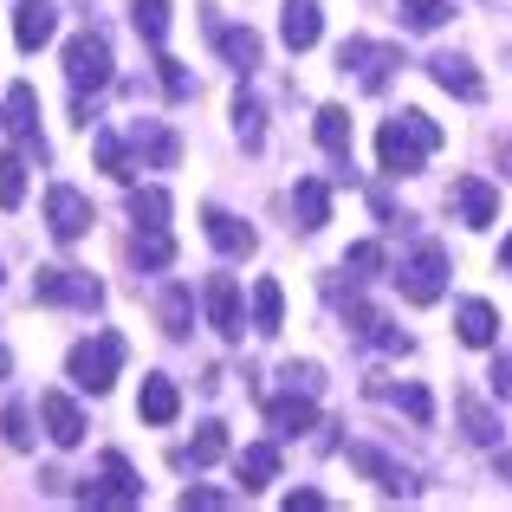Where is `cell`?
<instances>
[{
	"label": "cell",
	"instance_id": "6da1fadb",
	"mask_svg": "<svg viewBox=\"0 0 512 512\" xmlns=\"http://www.w3.org/2000/svg\"><path fill=\"white\" fill-rule=\"evenodd\" d=\"M441 150V124L428 111H402L376 130V163L383 175H422V163Z\"/></svg>",
	"mask_w": 512,
	"mask_h": 512
},
{
	"label": "cell",
	"instance_id": "7a4b0ae2",
	"mask_svg": "<svg viewBox=\"0 0 512 512\" xmlns=\"http://www.w3.org/2000/svg\"><path fill=\"white\" fill-rule=\"evenodd\" d=\"M65 85H72V98H78V124H91V104L85 98L111 85V39H104V33L65 39Z\"/></svg>",
	"mask_w": 512,
	"mask_h": 512
},
{
	"label": "cell",
	"instance_id": "3957f363",
	"mask_svg": "<svg viewBox=\"0 0 512 512\" xmlns=\"http://www.w3.org/2000/svg\"><path fill=\"white\" fill-rule=\"evenodd\" d=\"M117 370H124V338H117V331L78 338V344H72V357H65V376H72L85 396H104V389L117 383Z\"/></svg>",
	"mask_w": 512,
	"mask_h": 512
},
{
	"label": "cell",
	"instance_id": "277c9868",
	"mask_svg": "<svg viewBox=\"0 0 512 512\" xmlns=\"http://www.w3.org/2000/svg\"><path fill=\"white\" fill-rule=\"evenodd\" d=\"M33 299L39 305H78V312H98L104 305V286L78 266H39L33 273Z\"/></svg>",
	"mask_w": 512,
	"mask_h": 512
},
{
	"label": "cell",
	"instance_id": "5b68a950",
	"mask_svg": "<svg viewBox=\"0 0 512 512\" xmlns=\"http://www.w3.org/2000/svg\"><path fill=\"white\" fill-rule=\"evenodd\" d=\"M396 279H402V299L409 305H435L441 292H448V247H441V240H422Z\"/></svg>",
	"mask_w": 512,
	"mask_h": 512
},
{
	"label": "cell",
	"instance_id": "8992f818",
	"mask_svg": "<svg viewBox=\"0 0 512 512\" xmlns=\"http://www.w3.org/2000/svg\"><path fill=\"white\" fill-rule=\"evenodd\" d=\"M78 500H85V506H137L143 480H137V467L111 448V454H104V480H78Z\"/></svg>",
	"mask_w": 512,
	"mask_h": 512
},
{
	"label": "cell",
	"instance_id": "52a82bcc",
	"mask_svg": "<svg viewBox=\"0 0 512 512\" xmlns=\"http://www.w3.org/2000/svg\"><path fill=\"white\" fill-rule=\"evenodd\" d=\"M338 65L363 78V91H383V85H389V72L402 65V52H396V46H383V39H344Z\"/></svg>",
	"mask_w": 512,
	"mask_h": 512
},
{
	"label": "cell",
	"instance_id": "ba28073f",
	"mask_svg": "<svg viewBox=\"0 0 512 512\" xmlns=\"http://www.w3.org/2000/svg\"><path fill=\"white\" fill-rule=\"evenodd\" d=\"M0 111H7V117H0V130H7L26 156H39V163H46V137H39V98H33V85H13Z\"/></svg>",
	"mask_w": 512,
	"mask_h": 512
},
{
	"label": "cell",
	"instance_id": "9c48e42d",
	"mask_svg": "<svg viewBox=\"0 0 512 512\" xmlns=\"http://www.w3.org/2000/svg\"><path fill=\"white\" fill-rule=\"evenodd\" d=\"M201 305H208V325L221 331V338H240V331H247V299H240L234 273H208V286H201Z\"/></svg>",
	"mask_w": 512,
	"mask_h": 512
},
{
	"label": "cell",
	"instance_id": "30bf717a",
	"mask_svg": "<svg viewBox=\"0 0 512 512\" xmlns=\"http://www.w3.org/2000/svg\"><path fill=\"white\" fill-rule=\"evenodd\" d=\"M39 422H46L52 448H78V441H85V409H78L65 389H46V396H39Z\"/></svg>",
	"mask_w": 512,
	"mask_h": 512
},
{
	"label": "cell",
	"instance_id": "8fae6325",
	"mask_svg": "<svg viewBox=\"0 0 512 512\" xmlns=\"http://www.w3.org/2000/svg\"><path fill=\"white\" fill-rule=\"evenodd\" d=\"M428 78H435L441 91H454L461 104H480V98H487V78H480L474 59H461V52H435V59H428Z\"/></svg>",
	"mask_w": 512,
	"mask_h": 512
},
{
	"label": "cell",
	"instance_id": "7c38bea8",
	"mask_svg": "<svg viewBox=\"0 0 512 512\" xmlns=\"http://www.w3.org/2000/svg\"><path fill=\"white\" fill-rule=\"evenodd\" d=\"M350 467H363V474H370L389 500H415V474L402 461H389L383 448H363V441H357V448H350Z\"/></svg>",
	"mask_w": 512,
	"mask_h": 512
},
{
	"label": "cell",
	"instance_id": "4fadbf2b",
	"mask_svg": "<svg viewBox=\"0 0 512 512\" xmlns=\"http://www.w3.org/2000/svg\"><path fill=\"white\" fill-rule=\"evenodd\" d=\"M266 422H273L279 441H299L305 428H318V396H305V389H286V396L266 402Z\"/></svg>",
	"mask_w": 512,
	"mask_h": 512
},
{
	"label": "cell",
	"instance_id": "5bb4252c",
	"mask_svg": "<svg viewBox=\"0 0 512 512\" xmlns=\"http://www.w3.org/2000/svg\"><path fill=\"white\" fill-rule=\"evenodd\" d=\"M201 234L214 240V253H227V260H247L260 240H253V227L240 221V214H227V208H201Z\"/></svg>",
	"mask_w": 512,
	"mask_h": 512
},
{
	"label": "cell",
	"instance_id": "9a60e30c",
	"mask_svg": "<svg viewBox=\"0 0 512 512\" xmlns=\"http://www.w3.org/2000/svg\"><path fill=\"white\" fill-rule=\"evenodd\" d=\"M46 227H52V240H78V234L91 227V201L78 195V188L59 182V188L46 195Z\"/></svg>",
	"mask_w": 512,
	"mask_h": 512
},
{
	"label": "cell",
	"instance_id": "2e32d148",
	"mask_svg": "<svg viewBox=\"0 0 512 512\" xmlns=\"http://www.w3.org/2000/svg\"><path fill=\"white\" fill-rule=\"evenodd\" d=\"M52 33H59V7H52V0H20V7H13V39H20V52H39Z\"/></svg>",
	"mask_w": 512,
	"mask_h": 512
},
{
	"label": "cell",
	"instance_id": "e0dca14e",
	"mask_svg": "<svg viewBox=\"0 0 512 512\" xmlns=\"http://www.w3.org/2000/svg\"><path fill=\"white\" fill-rule=\"evenodd\" d=\"M454 331H461V344L493 350V338H500V312H493L487 299H461L454 305Z\"/></svg>",
	"mask_w": 512,
	"mask_h": 512
},
{
	"label": "cell",
	"instance_id": "ac0fdd59",
	"mask_svg": "<svg viewBox=\"0 0 512 512\" xmlns=\"http://www.w3.org/2000/svg\"><path fill=\"white\" fill-rule=\"evenodd\" d=\"M318 33H325V13H318V0H286V20H279V39H286L292 52H312Z\"/></svg>",
	"mask_w": 512,
	"mask_h": 512
},
{
	"label": "cell",
	"instance_id": "d6986e66",
	"mask_svg": "<svg viewBox=\"0 0 512 512\" xmlns=\"http://www.w3.org/2000/svg\"><path fill=\"white\" fill-rule=\"evenodd\" d=\"M234 474H240V487H247V493L273 487V480H279V448H273V441H247V448L234 454Z\"/></svg>",
	"mask_w": 512,
	"mask_h": 512
},
{
	"label": "cell",
	"instance_id": "ffe728a7",
	"mask_svg": "<svg viewBox=\"0 0 512 512\" xmlns=\"http://www.w3.org/2000/svg\"><path fill=\"white\" fill-rule=\"evenodd\" d=\"M454 208H461L467 227H493L500 195H493V182H480V175H461V182H454Z\"/></svg>",
	"mask_w": 512,
	"mask_h": 512
},
{
	"label": "cell",
	"instance_id": "44dd1931",
	"mask_svg": "<svg viewBox=\"0 0 512 512\" xmlns=\"http://www.w3.org/2000/svg\"><path fill=\"white\" fill-rule=\"evenodd\" d=\"M454 415H461V435L474 441V448H493V454H500V415H493L480 396H454Z\"/></svg>",
	"mask_w": 512,
	"mask_h": 512
},
{
	"label": "cell",
	"instance_id": "7402d4cb",
	"mask_svg": "<svg viewBox=\"0 0 512 512\" xmlns=\"http://www.w3.org/2000/svg\"><path fill=\"white\" fill-rule=\"evenodd\" d=\"M214 46H221V59L234 65V72H253V65H260V33H253V26H214Z\"/></svg>",
	"mask_w": 512,
	"mask_h": 512
},
{
	"label": "cell",
	"instance_id": "603a6c76",
	"mask_svg": "<svg viewBox=\"0 0 512 512\" xmlns=\"http://www.w3.org/2000/svg\"><path fill=\"white\" fill-rule=\"evenodd\" d=\"M292 214H299V227H305V234H318V227L331 221V188L318 182V175H305V182L292 188Z\"/></svg>",
	"mask_w": 512,
	"mask_h": 512
},
{
	"label": "cell",
	"instance_id": "cb8c5ba5",
	"mask_svg": "<svg viewBox=\"0 0 512 512\" xmlns=\"http://www.w3.org/2000/svg\"><path fill=\"white\" fill-rule=\"evenodd\" d=\"M137 409H143V422H175L182 415V389L169 383V376H143V396H137Z\"/></svg>",
	"mask_w": 512,
	"mask_h": 512
},
{
	"label": "cell",
	"instance_id": "d4e9b609",
	"mask_svg": "<svg viewBox=\"0 0 512 512\" xmlns=\"http://www.w3.org/2000/svg\"><path fill=\"white\" fill-rule=\"evenodd\" d=\"M279 325H286V292H279V279H253V331H260V338H279Z\"/></svg>",
	"mask_w": 512,
	"mask_h": 512
},
{
	"label": "cell",
	"instance_id": "484cf974",
	"mask_svg": "<svg viewBox=\"0 0 512 512\" xmlns=\"http://www.w3.org/2000/svg\"><path fill=\"white\" fill-rule=\"evenodd\" d=\"M91 150H98V163H104V175H117V182H137V156L124 150V137H117V130H98V137H91Z\"/></svg>",
	"mask_w": 512,
	"mask_h": 512
},
{
	"label": "cell",
	"instance_id": "4316f807",
	"mask_svg": "<svg viewBox=\"0 0 512 512\" xmlns=\"http://www.w3.org/2000/svg\"><path fill=\"white\" fill-rule=\"evenodd\" d=\"M156 318H163L169 338H188V331H195V292H188V286H169L163 305H156Z\"/></svg>",
	"mask_w": 512,
	"mask_h": 512
},
{
	"label": "cell",
	"instance_id": "83f0119b",
	"mask_svg": "<svg viewBox=\"0 0 512 512\" xmlns=\"http://www.w3.org/2000/svg\"><path fill=\"white\" fill-rule=\"evenodd\" d=\"M396 13H402V26H409V33H441V26L454 20L448 0H396Z\"/></svg>",
	"mask_w": 512,
	"mask_h": 512
},
{
	"label": "cell",
	"instance_id": "f1b7e54d",
	"mask_svg": "<svg viewBox=\"0 0 512 512\" xmlns=\"http://www.w3.org/2000/svg\"><path fill=\"white\" fill-rule=\"evenodd\" d=\"M130 137H137V150H143V156H150V169H169L175 156H182V143H175L163 124H150V117H143V124L130 130Z\"/></svg>",
	"mask_w": 512,
	"mask_h": 512
},
{
	"label": "cell",
	"instance_id": "f546056e",
	"mask_svg": "<svg viewBox=\"0 0 512 512\" xmlns=\"http://www.w3.org/2000/svg\"><path fill=\"white\" fill-rule=\"evenodd\" d=\"M318 143H325L338 163H350V111L344 104H325V111H318Z\"/></svg>",
	"mask_w": 512,
	"mask_h": 512
},
{
	"label": "cell",
	"instance_id": "4dcf8cb0",
	"mask_svg": "<svg viewBox=\"0 0 512 512\" xmlns=\"http://www.w3.org/2000/svg\"><path fill=\"white\" fill-rule=\"evenodd\" d=\"M130 221L137 227H169V188H130Z\"/></svg>",
	"mask_w": 512,
	"mask_h": 512
},
{
	"label": "cell",
	"instance_id": "1f68e13d",
	"mask_svg": "<svg viewBox=\"0 0 512 512\" xmlns=\"http://www.w3.org/2000/svg\"><path fill=\"white\" fill-rule=\"evenodd\" d=\"M221 454H227V428H221V422H201L195 441L182 448V461H188V467H214Z\"/></svg>",
	"mask_w": 512,
	"mask_h": 512
},
{
	"label": "cell",
	"instance_id": "d6a6232c",
	"mask_svg": "<svg viewBox=\"0 0 512 512\" xmlns=\"http://www.w3.org/2000/svg\"><path fill=\"white\" fill-rule=\"evenodd\" d=\"M169 260H175V240L163 234V227H137V266H150V273H163Z\"/></svg>",
	"mask_w": 512,
	"mask_h": 512
},
{
	"label": "cell",
	"instance_id": "836d02e7",
	"mask_svg": "<svg viewBox=\"0 0 512 512\" xmlns=\"http://www.w3.org/2000/svg\"><path fill=\"white\" fill-rule=\"evenodd\" d=\"M20 201H26V163L0 150V208H20Z\"/></svg>",
	"mask_w": 512,
	"mask_h": 512
},
{
	"label": "cell",
	"instance_id": "e575fe53",
	"mask_svg": "<svg viewBox=\"0 0 512 512\" xmlns=\"http://www.w3.org/2000/svg\"><path fill=\"white\" fill-rule=\"evenodd\" d=\"M130 13H137V33L150 39V46H163V39H169V0H137Z\"/></svg>",
	"mask_w": 512,
	"mask_h": 512
},
{
	"label": "cell",
	"instance_id": "d590c367",
	"mask_svg": "<svg viewBox=\"0 0 512 512\" xmlns=\"http://www.w3.org/2000/svg\"><path fill=\"white\" fill-rule=\"evenodd\" d=\"M344 273L350 279H376L383 273V247H376V240H357V247L344 253Z\"/></svg>",
	"mask_w": 512,
	"mask_h": 512
},
{
	"label": "cell",
	"instance_id": "8d00e7d4",
	"mask_svg": "<svg viewBox=\"0 0 512 512\" xmlns=\"http://www.w3.org/2000/svg\"><path fill=\"white\" fill-rule=\"evenodd\" d=\"M234 130H240V143H260V137H266V111L247 98V91L234 98Z\"/></svg>",
	"mask_w": 512,
	"mask_h": 512
},
{
	"label": "cell",
	"instance_id": "74e56055",
	"mask_svg": "<svg viewBox=\"0 0 512 512\" xmlns=\"http://www.w3.org/2000/svg\"><path fill=\"white\" fill-rule=\"evenodd\" d=\"M156 72H163V91H169L175 104H182V98H195V78L182 72V59H169V52H163V59H156Z\"/></svg>",
	"mask_w": 512,
	"mask_h": 512
},
{
	"label": "cell",
	"instance_id": "f35d334b",
	"mask_svg": "<svg viewBox=\"0 0 512 512\" xmlns=\"http://www.w3.org/2000/svg\"><path fill=\"white\" fill-rule=\"evenodd\" d=\"M0 435H7V448H33V428H26V409H20V402H7V409H0Z\"/></svg>",
	"mask_w": 512,
	"mask_h": 512
},
{
	"label": "cell",
	"instance_id": "ab89813d",
	"mask_svg": "<svg viewBox=\"0 0 512 512\" xmlns=\"http://www.w3.org/2000/svg\"><path fill=\"white\" fill-rule=\"evenodd\" d=\"M389 396H396L402 409L415 415V422H428V415H435V402H428V389H422V383H402V389H389Z\"/></svg>",
	"mask_w": 512,
	"mask_h": 512
},
{
	"label": "cell",
	"instance_id": "60d3db41",
	"mask_svg": "<svg viewBox=\"0 0 512 512\" xmlns=\"http://www.w3.org/2000/svg\"><path fill=\"white\" fill-rule=\"evenodd\" d=\"M286 389H305V396H318V389H325V370H318V363H286Z\"/></svg>",
	"mask_w": 512,
	"mask_h": 512
},
{
	"label": "cell",
	"instance_id": "b9f144b4",
	"mask_svg": "<svg viewBox=\"0 0 512 512\" xmlns=\"http://www.w3.org/2000/svg\"><path fill=\"white\" fill-rule=\"evenodd\" d=\"M286 512H325V493H318V487H299V493H286Z\"/></svg>",
	"mask_w": 512,
	"mask_h": 512
},
{
	"label": "cell",
	"instance_id": "7bdbcfd3",
	"mask_svg": "<svg viewBox=\"0 0 512 512\" xmlns=\"http://www.w3.org/2000/svg\"><path fill=\"white\" fill-rule=\"evenodd\" d=\"M195 506H227V500H221L214 487H188V493H182V512H195Z\"/></svg>",
	"mask_w": 512,
	"mask_h": 512
},
{
	"label": "cell",
	"instance_id": "ee69618b",
	"mask_svg": "<svg viewBox=\"0 0 512 512\" xmlns=\"http://www.w3.org/2000/svg\"><path fill=\"white\" fill-rule=\"evenodd\" d=\"M493 396H512V357L493 363Z\"/></svg>",
	"mask_w": 512,
	"mask_h": 512
},
{
	"label": "cell",
	"instance_id": "f6af8a7d",
	"mask_svg": "<svg viewBox=\"0 0 512 512\" xmlns=\"http://www.w3.org/2000/svg\"><path fill=\"white\" fill-rule=\"evenodd\" d=\"M7 370H13V357H7V344H0V383H7Z\"/></svg>",
	"mask_w": 512,
	"mask_h": 512
},
{
	"label": "cell",
	"instance_id": "bcb514c9",
	"mask_svg": "<svg viewBox=\"0 0 512 512\" xmlns=\"http://www.w3.org/2000/svg\"><path fill=\"white\" fill-rule=\"evenodd\" d=\"M500 266H506V273H512V234H506V247H500Z\"/></svg>",
	"mask_w": 512,
	"mask_h": 512
},
{
	"label": "cell",
	"instance_id": "7dc6e473",
	"mask_svg": "<svg viewBox=\"0 0 512 512\" xmlns=\"http://www.w3.org/2000/svg\"><path fill=\"white\" fill-rule=\"evenodd\" d=\"M500 480H512V454H500Z\"/></svg>",
	"mask_w": 512,
	"mask_h": 512
},
{
	"label": "cell",
	"instance_id": "c3c4849f",
	"mask_svg": "<svg viewBox=\"0 0 512 512\" xmlns=\"http://www.w3.org/2000/svg\"><path fill=\"white\" fill-rule=\"evenodd\" d=\"M500 163H506V175H512V143H506V156H500Z\"/></svg>",
	"mask_w": 512,
	"mask_h": 512
}]
</instances>
